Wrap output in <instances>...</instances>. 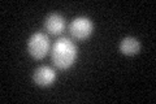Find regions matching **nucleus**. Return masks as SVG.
Segmentation results:
<instances>
[{
	"mask_svg": "<svg viewBox=\"0 0 156 104\" xmlns=\"http://www.w3.org/2000/svg\"><path fill=\"white\" fill-rule=\"evenodd\" d=\"M50 51V39L43 33H34L27 41V52L35 60H42Z\"/></svg>",
	"mask_w": 156,
	"mask_h": 104,
	"instance_id": "obj_2",
	"label": "nucleus"
},
{
	"mask_svg": "<svg viewBox=\"0 0 156 104\" xmlns=\"http://www.w3.org/2000/svg\"><path fill=\"white\" fill-rule=\"evenodd\" d=\"M140 43L134 37H126L120 43V52L124 53L125 56H134L139 52Z\"/></svg>",
	"mask_w": 156,
	"mask_h": 104,
	"instance_id": "obj_6",
	"label": "nucleus"
},
{
	"mask_svg": "<svg viewBox=\"0 0 156 104\" xmlns=\"http://www.w3.org/2000/svg\"><path fill=\"white\" fill-rule=\"evenodd\" d=\"M94 31V23L87 17H77L69 23V33L76 41H85Z\"/></svg>",
	"mask_w": 156,
	"mask_h": 104,
	"instance_id": "obj_3",
	"label": "nucleus"
},
{
	"mask_svg": "<svg viewBox=\"0 0 156 104\" xmlns=\"http://www.w3.org/2000/svg\"><path fill=\"white\" fill-rule=\"evenodd\" d=\"M65 20L61 14L58 13H51L46 17L44 21V29L50 35H58L65 30Z\"/></svg>",
	"mask_w": 156,
	"mask_h": 104,
	"instance_id": "obj_5",
	"label": "nucleus"
},
{
	"mask_svg": "<svg viewBox=\"0 0 156 104\" xmlns=\"http://www.w3.org/2000/svg\"><path fill=\"white\" fill-rule=\"evenodd\" d=\"M34 82L41 87H50L56 81V72L51 66L42 65L34 72Z\"/></svg>",
	"mask_w": 156,
	"mask_h": 104,
	"instance_id": "obj_4",
	"label": "nucleus"
},
{
	"mask_svg": "<svg viewBox=\"0 0 156 104\" xmlns=\"http://www.w3.org/2000/svg\"><path fill=\"white\" fill-rule=\"evenodd\" d=\"M77 56H78V49L76 44L69 38L62 37L57 39L55 44L52 46V51H51L52 63L60 70H66V69L72 68L73 64L77 60Z\"/></svg>",
	"mask_w": 156,
	"mask_h": 104,
	"instance_id": "obj_1",
	"label": "nucleus"
}]
</instances>
